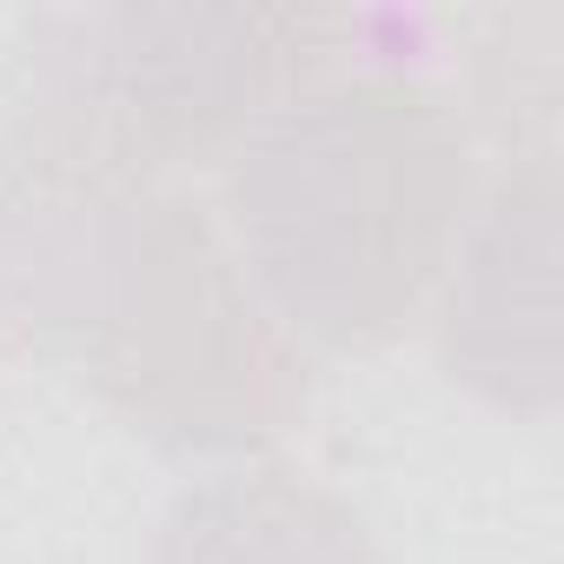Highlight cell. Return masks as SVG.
Masks as SVG:
<instances>
[{"instance_id":"3957f363","label":"cell","mask_w":564,"mask_h":564,"mask_svg":"<svg viewBox=\"0 0 564 564\" xmlns=\"http://www.w3.org/2000/svg\"><path fill=\"white\" fill-rule=\"evenodd\" d=\"M551 173L505 180L465 219L438 279V352L452 379L511 412L557 399V300H551Z\"/></svg>"},{"instance_id":"277c9868","label":"cell","mask_w":564,"mask_h":564,"mask_svg":"<svg viewBox=\"0 0 564 564\" xmlns=\"http://www.w3.org/2000/svg\"><path fill=\"white\" fill-rule=\"evenodd\" d=\"M127 199L34 153L0 160V352L80 359Z\"/></svg>"},{"instance_id":"7a4b0ae2","label":"cell","mask_w":564,"mask_h":564,"mask_svg":"<svg viewBox=\"0 0 564 564\" xmlns=\"http://www.w3.org/2000/svg\"><path fill=\"white\" fill-rule=\"evenodd\" d=\"M80 366L133 432L173 452H252L306 405V339L180 199H127Z\"/></svg>"},{"instance_id":"5b68a950","label":"cell","mask_w":564,"mask_h":564,"mask_svg":"<svg viewBox=\"0 0 564 564\" xmlns=\"http://www.w3.org/2000/svg\"><path fill=\"white\" fill-rule=\"evenodd\" d=\"M153 564H372V538L306 471H219L166 511Z\"/></svg>"},{"instance_id":"6da1fadb","label":"cell","mask_w":564,"mask_h":564,"mask_svg":"<svg viewBox=\"0 0 564 564\" xmlns=\"http://www.w3.org/2000/svg\"><path fill=\"white\" fill-rule=\"evenodd\" d=\"M465 140L412 87H346L279 107L232 160L239 265L300 339L379 346L438 293L471 219Z\"/></svg>"}]
</instances>
